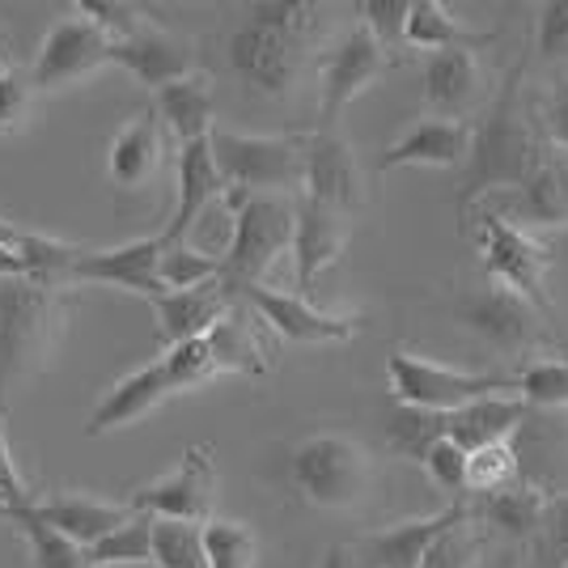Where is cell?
Listing matches in <instances>:
<instances>
[{
    "instance_id": "37",
    "label": "cell",
    "mask_w": 568,
    "mask_h": 568,
    "mask_svg": "<svg viewBox=\"0 0 568 568\" xmlns=\"http://www.w3.org/2000/svg\"><path fill=\"white\" fill-rule=\"evenodd\" d=\"M158 281H162L166 293L213 284V281H221V255L195 251V246H187V242H162V255H158Z\"/></svg>"
},
{
    "instance_id": "52",
    "label": "cell",
    "mask_w": 568,
    "mask_h": 568,
    "mask_svg": "<svg viewBox=\"0 0 568 568\" xmlns=\"http://www.w3.org/2000/svg\"><path fill=\"white\" fill-rule=\"evenodd\" d=\"M22 234H26V230H18L13 221H4V216H0V246H13V251H18Z\"/></svg>"
},
{
    "instance_id": "27",
    "label": "cell",
    "mask_w": 568,
    "mask_h": 568,
    "mask_svg": "<svg viewBox=\"0 0 568 568\" xmlns=\"http://www.w3.org/2000/svg\"><path fill=\"white\" fill-rule=\"evenodd\" d=\"M530 416V407L509 395H484L463 407L446 412V437L463 454L479 450V446H493V442H509L521 428V420Z\"/></svg>"
},
{
    "instance_id": "16",
    "label": "cell",
    "mask_w": 568,
    "mask_h": 568,
    "mask_svg": "<svg viewBox=\"0 0 568 568\" xmlns=\"http://www.w3.org/2000/svg\"><path fill=\"white\" fill-rule=\"evenodd\" d=\"M463 518H467V500H454V505L428 514V518H407L399 526L361 535L348 544V556H353L356 568H420L433 539Z\"/></svg>"
},
{
    "instance_id": "25",
    "label": "cell",
    "mask_w": 568,
    "mask_h": 568,
    "mask_svg": "<svg viewBox=\"0 0 568 568\" xmlns=\"http://www.w3.org/2000/svg\"><path fill=\"white\" fill-rule=\"evenodd\" d=\"M153 318H158V339L162 344H183V339H200L209 335L230 314L234 297L221 288V281L200 284V288H179V293H158L153 302Z\"/></svg>"
},
{
    "instance_id": "22",
    "label": "cell",
    "mask_w": 568,
    "mask_h": 568,
    "mask_svg": "<svg viewBox=\"0 0 568 568\" xmlns=\"http://www.w3.org/2000/svg\"><path fill=\"white\" fill-rule=\"evenodd\" d=\"M162 149L166 132L153 115V106H144L115 132V141L106 149V174L119 191H141L153 183V174L162 170Z\"/></svg>"
},
{
    "instance_id": "39",
    "label": "cell",
    "mask_w": 568,
    "mask_h": 568,
    "mask_svg": "<svg viewBox=\"0 0 568 568\" xmlns=\"http://www.w3.org/2000/svg\"><path fill=\"white\" fill-rule=\"evenodd\" d=\"M153 568H209L204 565L200 526L153 518Z\"/></svg>"
},
{
    "instance_id": "24",
    "label": "cell",
    "mask_w": 568,
    "mask_h": 568,
    "mask_svg": "<svg viewBox=\"0 0 568 568\" xmlns=\"http://www.w3.org/2000/svg\"><path fill=\"white\" fill-rule=\"evenodd\" d=\"M225 195V183L216 174L213 149H209V136L204 141L179 144V204H174V216L162 230V242H187L191 225L213 209L216 200Z\"/></svg>"
},
{
    "instance_id": "50",
    "label": "cell",
    "mask_w": 568,
    "mask_h": 568,
    "mask_svg": "<svg viewBox=\"0 0 568 568\" xmlns=\"http://www.w3.org/2000/svg\"><path fill=\"white\" fill-rule=\"evenodd\" d=\"M18 505H30V493H26L22 475H18V463H13V450H9V437H4V407H0V509H18Z\"/></svg>"
},
{
    "instance_id": "5",
    "label": "cell",
    "mask_w": 568,
    "mask_h": 568,
    "mask_svg": "<svg viewBox=\"0 0 568 568\" xmlns=\"http://www.w3.org/2000/svg\"><path fill=\"white\" fill-rule=\"evenodd\" d=\"M60 332V293L55 284L13 276L0 281V407L13 382L30 378L51 353Z\"/></svg>"
},
{
    "instance_id": "15",
    "label": "cell",
    "mask_w": 568,
    "mask_h": 568,
    "mask_svg": "<svg viewBox=\"0 0 568 568\" xmlns=\"http://www.w3.org/2000/svg\"><path fill=\"white\" fill-rule=\"evenodd\" d=\"M237 297L260 314L263 327H272L288 344H306V348H314V344H344L365 323V318H353V314H327V310L314 306L310 297L281 293V288H263V284L242 288Z\"/></svg>"
},
{
    "instance_id": "33",
    "label": "cell",
    "mask_w": 568,
    "mask_h": 568,
    "mask_svg": "<svg viewBox=\"0 0 568 568\" xmlns=\"http://www.w3.org/2000/svg\"><path fill=\"white\" fill-rule=\"evenodd\" d=\"M446 437V412H425V407H403L386 416V450L407 463H420L433 442Z\"/></svg>"
},
{
    "instance_id": "21",
    "label": "cell",
    "mask_w": 568,
    "mask_h": 568,
    "mask_svg": "<svg viewBox=\"0 0 568 568\" xmlns=\"http://www.w3.org/2000/svg\"><path fill=\"white\" fill-rule=\"evenodd\" d=\"M471 144V123L428 115L412 123L395 144L378 153V170H407V166H433V170H463Z\"/></svg>"
},
{
    "instance_id": "12",
    "label": "cell",
    "mask_w": 568,
    "mask_h": 568,
    "mask_svg": "<svg viewBox=\"0 0 568 568\" xmlns=\"http://www.w3.org/2000/svg\"><path fill=\"white\" fill-rule=\"evenodd\" d=\"M302 195L344 216L365 209V174L353 144L339 132L314 128L310 136H302Z\"/></svg>"
},
{
    "instance_id": "10",
    "label": "cell",
    "mask_w": 568,
    "mask_h": 568,
    "mask_svg": "<svg viewBox=\"0 0 568 568\" xmlns=\"http://www.w3.org/2000/svg\"><path fill=\"white\" fill-rule=\"evenodd\" d=\"M225 55H230V69L242 77V85L263 98L293 94L297 77L306 69V43L302 39H288L281 30H267V26L255 22H246L242 30L230 34Z\"/></svg>"
},
{
    "instance_id": "14",
    "label": "cell",
    "mask_w": 568,
    "mask_h": 568,
    "mask_svg": "<svg viewBox=\"0 0 568 568\" xmlns=\"http://www.w3.org/2000/svg\"><path fill=\"white\" fill-rule=\"evenodd\" d=\"M420 98L437 119L467 123L488 106V72L479 51H428L420 60Z\"/></svg>"
},
{
    "instance_id": "3",
    "label": "cell",
    "mask_w": 568,
    "mask_h": 568,
    "mask_svg": "<svg viewBox=\"0 0 568 568\" xmlns=\"http://www.w3.org/2000/svg\"><path fill=\"white\" fill-rule=\"evenodd\" d=\"M288 484L314 509L348 514L374 488V458L348 433H314L288 454Z\"/></svg>"
},
{
    "instance_id": "49",
    "label": "cell",
    "mask_w": 568,
    "mask_h": 568,
    "mask_svg": "<svg viewBox=\"0 0 568 568\" xmlns=\"http://www.w3.org/2000/svg\"><path fill=\"white\" fill-rule=\"evenodd\" d=\"M30 85L18 72H0V132H13L30 111Z\"/></svg>"
},
{
    "instance_id": "31",
    "label": "cell",
    "mask_w": 568,
    "mask_h": 568,
    "mask_svg": "<svg viewBox=\"0 0 568 568\" xmlns=\"http://www.w3.org/2000/svg\"><path fill=\"white\" fill-rule=\"evenodd\" d=\"M204 339L213 348L216 374H267V348L237 306H230V314Z\"/></svg>"
},
{
    "instance_id": "40",
    "label": "cell",
    "mask_w": 568,
    "mask_h": 568,
    "mask_svg": "<svg viewBox=\"0 0 568 568\" xmlns=\"http://www.w3.org/2000/svg\"><path fill=\"white\" fill-rule=\"evenodd\" d=\"M484 556H488L484 551V535H479V526L471 521V509H467V518L454 521L450 530H442L433 539L420 568H475Z\"/></svg>"
},
{
    "instance_id": "35",
    "label": "cell",
    "mask_w": 568,
    "mask_h": 568,
    "mask_svg": "<svg viewBox=\"0 0 568 568\" xmlns=\"http://www.w3.org/2000/svg\"><path fill=\"white\" fill-rule=\"evenodd\" d=\"M200 544H204V565L209 568H255V560H260V539L246 521L209 518L200 526Z\"/></svg>"
},
{
    "instance_id": "38",
    "label": "cell",
    "mask_w": 568,
    "mask_h": 568,
    "mask_svg": "<svg viewBox=\"0 0 568 568\" xmlns=\"http://www.w3.org/2000/svg\"><path fill=\"white\" fill-rule=\"evenodd\" d=\"M518 382V399L526 407H568V353L565 356H539L526 361L521 374H514Z\"/></svg>"
},
{
    "instance_id": "46",
    "label": "cell",
    "mask_w": 568,
    "mask_h": 568,
    "mask_svg": "<svg viewBox=\"0 0 568 568\" xmlns=\"http://www.w3.org/2000/svg\"><path fill=\"white\" fill-rule=\"evenodd\" d=\"M535 556L544 568L568 565V493H547V518L535 535Z\"/></svg>"
},
{
    "instance_id": "44",
    "label": "cell",
    "mask_w": 568,
    "mask_h": 568,
    "mask_svg": "<svg viewBox=\"0 0 568 568\" xmlns=\"http://www.w3.org/2000/svg\"><path fill=\"white\" fill-rule=\"evenodd\" d=\"M420 467H425L428 484L437 488V493H450V497H467V454L454 446L450 437H442V442H433L420 458Z\"/></svg>"
},
{
    "instance_id": "19",
    "label": "cell",
    "mask_w": 568,
    "mask_h": 568,
    "mask_svg": "<svg viewBox=\"0 0 568 568\" xmlns=\"http://www.w3.org/2000/svg\"><path fill=\"white\" fill-rule=\"evenodd\" d=\"M158 255H162V237H136L111 251H81V260L72 263V284H115L123 293H141L144 302H153L158 293H166L158 281Z\"/></svg>"
},
{
    "instance_id": "8",
    "label": "cell",
    "mask_w": 568,
    "mask_h": 568,
    "mask_svg": "<svg viewBox=\"0 0 568 568\" xmlns=\"http://www.w3.org/2000/svg\"><path fill=\"white\" fill-rule=\"evenodd\" d=\"M386 382H390L395 403L425 407V412H454V407L484 399V395L518 390L514 374H471V369H454V365L428 361V356H416L407 348H390Z\"/></svg>"
},
{
    "instance_id": "4",
    "label": "cell",
    "mask_w": 568,
    "mask_h": 568,
    "mask_svg": "<svg viewBox=\"0 0 568 568\" xmlns=\"http://www.w3.org/2000/svg\"><path fill=\"white\" fill-rule=\"evenodd\" d=\"M221 200L234 209V234L221 255V288L237 297L242 288L263 284L272 263L288 251L293 200L288 195H246V191H225Z\"/></svg>"
},
{
    "instance_id": "23",
    "label": "cell",
    "mask_w": 568,
    "mask_h": 568,
    "mask_svg": "<svg viewBox=\"0 0 568 568\" xmlns=\"http://www.w3.org/2000/svg\"><path fill=\"white\" fill-rule=\"evenodd\" d=\"M170 395H174V386H170L166 365H162V361H153V365L136 369V374L119 378L115 386L102 395V403L90 412L85 433H90V437H102V433H115V428L136 425V420H144L149 412H158Z\"/></svg>"
},
{
    "instance_id": "42",
    "label": "cell",
    "mask_w": 568,
    "mask_h": 568,
    "mask_svg": "<svg viewBox=\"0 0 568 568\" xmlns=\"http://www.w3.org/2000/svg\"><path fill=\"white\" fill-rule=\"evenodd\" d=\"M535 60L568 69V0H544L535 9Z\"/></svg>"
},
{
    "instance_id": "54",
    "label": "cell",
    "mask_w": 568,
    "mask_h": 568,
    "mask_svg": "<svg viewBox=\"0 0 568 568\" xmlns=\"http://www.w3.org/2000/svg\"><path fill=\"white\" fill-rule=\"evenodd\" d=\"M0 72H9V64H4V55H0Z\"/></svg>"
},
{
    "instance_id": "26",
    "label": "cell",
    "mask_w": 568,
    "mask_h": 568,
    "mask_svg": "<svg viewBox=\"0 0 568 568\" xmlns=\"http://www.w3.org/2000/svg\"><path fill=\"white\" fill-rule=\"evenodd\" d=\"M547 493L551 488H544V484L518 479L514 488L479 497V505H467V509H471L475 526H493L509 544H535V535L544 530L547 518Z\"/></svg>"
},
{
    "instance_id": "47",
    "label": "cell",
    "mask_w": 568,
    "mask_h": 568,
    "mask_svg": "<svg viewBox=\"0 0 568 568\" xmlns=\"http://www.w3.org/2000/svg\"><path fill=\"white\" fill-rule=\"evenodd\" d=\"M356 13H361V26H365L390 55L403 48L399 39H403V18H407V0H361Z\"/></svg>"
},
{
    "instance_id": "32",
    "label": "cell",
    "mask_w": 568,
    "mask_h": 568,
    "mask_svg": "<svg viewBox=\"0 0 568 568\" xmlns=\"http://www.w3.org/2000/svg\"><path fill=\"white\" fill-rule=\"evenodd\" d=\"M85 568H123V565H153V518L136 514L115 526L111 535H102L94 547L81 551Z\"/></svg>"
},
{
    "instance_id": "51",
    "label": "cell",
    "mask_w": 568,
    "mask_h": 568,
    "mask_svg": "<svg viewBox=\"0 0 568 568\" xmlns=\"http://www.w3.org/2000/svg\"><path fill=\"white\" fill-rule=\"evenodd\" d=\"M318 568H356L353 556H348V544L327 547V556H323V565H318Z\"/></svg>"
},
{
    "instance_id": "11",
    "label": "cell",
    "mask_w": 568,
    "mask_h": 568,
    "mask_svg": "<svg viewBox=\"0 0 568 568\" xmlns=\"http://www.w3.org/2000/svg\"><path fill=\"white\" fill-rule=\"evenodd\" d=\"M213 500H216L213 454L204 450V446H191L174 471L162 475V479H153V484H144V488H136V493L128 497V509L149 514V518L204 526V521L213 518Z\"/></svg>"
},
{
    "instance_id": "9",
    "label": "cell",
    "mask_w": 568,
    "mask_h": 568,
    "mask_svg": "<svg viewBox=\"0 0 568 568\" xmlns=\"http://www.w3.org/2000/svg\"><path fill=\"white\" fill-rule=\"evenodd\" d=\"M395 64L399 55H390L361 22L344 30L318 60V132H335L339 115Z\"/></svg>"
},
{
    "instance_id": "18",
    "label": "cell",
    "mask_w": 568,
    "mask_h": 568,
    "mask_svg": "<svg viewBox=\"0 0 568 568\" xmlns=\"http://www.w3.org/2000/svg\"><path fill=\"white\" fill-rule=\"evenodd\" d=\"M484 209L518 230H568V158L547 153L521 187L484 200Z\"/></svg>"
},
{
    "instance_id": "20",
    "label": "cell",
    "mask_w": 568,
    "mask_h": 568,
    "mask_svg": "<svg viewBox=\"0 0 568 568\" xmlns=\"http://www.w3.org/2000/svg\"><path fill=\"white\" fill-rule=\"evenodd\" d=\"M111 64L128 69L141 85H149L153 94L170 85V81H183L195 69V51H191L187 39L170 34L158 22H149L144 30H136L132 39H119L111 43Z\"/></svg>"
},
{
    "instance_id": "28",
    "label": "cell",
    "mask_w": 568,
    "mask_h": 568,
    "mask_svg": "<svg viewBox=\"0 0 568 568\" xmlns=\"http://www.w3.org/2000/svg\"><path fill=\"white\" fill-rule=\"evenodd\" d=\"M34 518L48 521L51 530H60L69 544H77L81 551L94 547L102 535H111L115 526L132 518L128 500L115 505V500H94V497H55V500H30Z\"/></svg>"
},
{
    "instance_id": "36",
    "label": "cell",
    "mask_w": 568,
    "mask_h": 568,
    "mask_svg": "<svg viewBox=\"0 0 568 568\" xmlns=\"http://www.w3.org/2000/svg\"><path fill=\"white\" fill-rule=\"evenodd\" d=\"M521 479V454L509 442H493V446H479L467 454V493L475 497H493L500 488H514Z\"/></svg>"
},
{
    "instance_id": "17",
    "label": "cell",
    "mask_w": 568,
    "mask_h": 568,
    "mask_svg": "<svg viewBox=\"0 0 568 568\" xmlns=\"http://www.w3.org/2000/svg\"><path fill=\"white\" fill-rule=\"evenodd\" d=\"M348 216L332 213L314 200H297L293 204V242H288V255H293V281H297V297H310V288L318 284V276L339 263L344 246H348Z\"/></svg>"
},
{
    "instance_id": "55",
    "label": "cell",
    "mask_w": 568,
    "mask_h": 568,
    "mask_svg": "<svg viewBox=\"0 0 568 568\" xmlns=\"http://www.w3.org/2000/svg\"><path fill=\"white\" fill-rule=\"evenodd\" d=\"M565 568H568V565H565Z\"/></svg>"
},
{
    "instance_id": "45",
    "label": "cell",
    "mask_w": 568,
    "mask_h": 568,
    "mask_svg": "<svg viewBox=\"0 0 568 568\" xmlns=\"http://www.w3.org/2000/svg\"><path fill=\"white\" fill-rule=\"evenodd\" d=\"M77 13L85 22H94L111 43L132 39L136 30H144V26L153 22L144 9H136V4H115V0H77Z\"/></svg>"
},
{
    "instance_id": "6",
    "label": "cell",
    "mask_w": 568,
    "mask_h": 568,
    "mask_svg": "<svg viewBox=\"0 0 568 568\" xmlns=\"http://www.w3.org/2000/svg\"><path fill=\"white\" fill-rule=\"evenodd\" d=\"M454 318L479 344H488L497 356H530V353L565 348V332L560 327H551L526 297H518L505 284H493V281L458 293Z\"/></svg>"
},
{
    "instance_id": "7",
    "label": "cell",
    "mask_w": 568,
    "mask_h": 568,
    "mask_svg": "<svg viewBox=\"0 0 568 568\" xmlns=\"http://www.w3.org/2000/svg\"><path fill=\"white\" fill-rule=\"evenodd\" d=\"M209 149L225 191L284 195L302 187V136H246L213 128Z\"/></svg>"
},
{
    "instance_id": "30",
    "label": "cell",
    "mask_w": 568,
    "mask_h": 568,
    "mask_svg": "<svg viewBox=\"0 0 568 568\" xmlns=\"http://www.w3.org/2000/svg\"><path fill=\"white\" fill-rule=\"evenodd\" d=\"M403 48L412 51H479L493 43L488 30H467L454 18L442 0H407V18H403Z\"/></svg>"
},
{
    "instance_id": "41",
    "label": "cell",
    "mask_w": 568,
    "mask_h": 568,
    "mask_svg": "<svg viewBox=\"0 0 568 568\" xmlns=\"http://www.w3.org/2000/svg\"><path fill=\"white\" fill-rule=\"evenodd\" d=\"M251 22L310 43L318 22H323V9H318V4H306V0H272V4H251Z\"/></svg>"
},
{
    "instance_id": "29",
    "label": "cell",
    "mask_w": 568,
    "mask_h": 568,
    "mask_svg": "<svg viewBox=\"0 0 568 568\" xmlns=\"http://www.w3.org/2000/svg\"><path fill=\"white\" fill-rule=\"evenodd\" d=\"M153 115L179 144L204 141L213 132V81L204 72H191L183 81H170L153 94Z\"/></svg>"
},
{
    "instance_id": "53",
    "label": "cell",
    "mask_w": 568,
    "mask_h": 568,
    "mask_svg": "<svg viewBox=\"0 0 568 568\" xmlns=\"http://www.w3.org/2000/svg\"><path fill=\"white\" fill-rule=\"evenodd\" d=\"M475 568H514V565H505V560H488V556H484V560H479Z\"/></svg>"
},
{
    "instance_id": "34",
    "label": "cell",
    "mask_w": 568,
    "mask_h": 568,
    "mask_svg": "<svg viewBox=\"0 0 568 568\" xmlns=\"http://www.w3.org/2000/svg\"><path fill=\"white\" fill-rule=\"evenodd\" d=\"M0 514L13 521L18 530H22V539L30 544V560H34V568H85V556H81V547L69 544L60 530H51L48 521L34 518V509H30V505H18V509H0Z\"/></svg>"
},
{
    "instance_id": "43",
    "label": "cell",
    "mask_w": 568,
    "mask_h": 568,
    "mask_svg": "<svg viewBox=\"0 0 568 568\" xmlns=\"http://www.w3.org/2000/svg\"><path fill=\"white\" fill-rule=\"evenodd\" d=\"M162 365H166L174 395H179V390H191V386H204L209 378H216L213 348H209V339H204V335H200V339H183V344H174V348L162 356Z\"/></svg>"
},
{
    "instance_id": "1",
    "label": "cell",
    "mask_w": 568,
    "mask_h": 568,
    "mask_svg": "<svg viewBox=\"0 0 568 568\" xmlns=\"http://www.w3.org/2000/svg\"><path fill=\"white\" fill-rule=\"evenodd\" d=\"M521 77H526V64H514L505 72L497 94L488 98V106L471 123L467 162L458 170V191H454L458 230L475 204L521 187L547 158V144L539 136V123H535V106L521 98Z\"/></svg>"
},
{
    "instance_id": "2",
    "label": "cell",
    "mask_w": 568,
    "mask_h": 568,
    "mask_svg": "<svg viewBox=\"0 0 568 568\" xmlns=\"http://www.w3.org/2000/svg\"><path fill=\"white\" fill-rule=\"evenodd\" d=\"M463 234H471L475 255L484 263L488 281L505 284L509 293L526 297L551 327H560L556 302H551V293H547V272L556 267V255L547 251L539 237H530L526 230L509 225L505 216H497L493 209H484V204H475L471 213H467Z\"/></svg>"
},
{
    "instance_id": "48",
    "label": "cell",
    "mask_w": 568,
    "mask_h": 568,
    "mask_svg": "<svg viewBox=\"0 0 568 568\" xmlns=\"http://www.w3.org/2000/svg\"><path fill=\"white\" fill-rule=\"evenodd\" d=\"M535 123H539L544 144L568 153V72H560V77L551 81L544 106H535Z\"/></svg>"
},
{
    "instance_id": "13",
    "label": "cell",
    "mask_w": 568,
    "mask_h": 568,
    "mask_svg": "<svg viewBox=\"0 0 568 568\" xmlns=\"http://www.w3.org/2000/svg\"><path fill=\"white\" fill-rule=\"evenodd\" d=\"M106 64H111V39L77 13V18H60L48 30V39L39 43V55L30 64L26 85L30 90H60V85H72L90 72L106 69Z\"/></svg>"
}]
</instances>
